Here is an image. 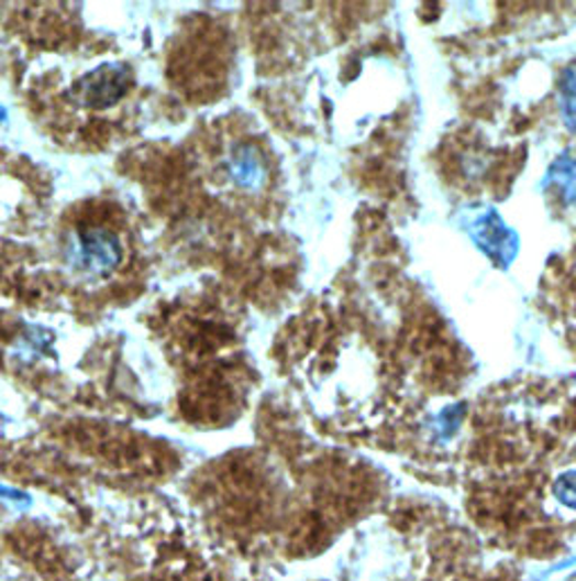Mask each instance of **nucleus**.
<instances>
[{
	"mask_svg": "<svg viewBox=\"0 0 576 581\" xmlns=\"http://www.w3.org/2000/svg\"><path fill=\"white\" fill-rule=\"evenodd\" d=\"M122 260L120 241L104 228L79 230L68 244V262L86 275H109Z\"/></svg>",
	"mask_w": 576,
	"mask_h": 581,
	"instance_id": "nucleus-1",
	"label": "nucleus"
},
{
	"mask_svg": "<svg viewBox=\"0 0 576 581\" xmlns=\"http://www.w3.org/2000/svg\"><path fill=\"white\" fill-rule=\"evenodd\" d=\"M131 84L133 70L126 64L107 62L79 77L73 86V95L88 109H109L122 100Z\"/></svg>",
	"mask_w": 576,
	"mask_h": 581,
	"instance_id": "nucleus-2",
	"label": "nucleus"
},
{
	"mask_svg": "<svg viewBox=\"0 0 576 581\" xmlns=\"http://www.w3.org/2000/svg\"><path fill=\"white\" fill-rule=\"evenodd\" d=\"M470 237L494 262L507 266L518 253V234L505 226L502 217L496 210H487L477 217L470 226Z\"/></svg>",
	"mask_w": 576,
	"mask_h": 581,
	"instance_id": "nucleus-3",
	"label": "nucleus"
},
{
	"mask_svg": "<svg viewBox=\"0 0 576 581\" xmlns=\"http://www.w3.org/2000/svg\"><path fill=\"white\" fill-rule=\"evenodd\" d=\"M545 185L556 189L567 206H576V154H561L550 167Z\"/></svg>",
	"mask_w": 576,
	"mask_h": 581,
	"instance_id": "nucleus-4",
	"label": "nucleus"
},
{
	"mask_svg": "<svg viewBox=\"0 0 576 581\" xmlns=\"http://www.w3.org/2000/svg\"><path fill=\"white\" fill-rule=\"evenodd\" d=\"M230 174L234 183L244 189H257L264 183V169L253 147H239L230 158Z\"/></svg>",
	"mask_w": 576,
	"mask_h": 581,
	"instance_id": "nucleus-5",
	"label": "nucleus"
},
{
	"mask_svg": "<svg viewBox=\"0 0 576 581\" xmlns=\"http://www.w3.org/2000/svg\"><path fill=\"white\" fill-rule=\"evenodd\" d=\"M558 95H561L563 120L572 131H576V64L563 73L558 84Z\"/></svg>",
	"mask_w": 576,
	"mask_h": 581,
	"instance_id": "nucleus-6",
	"label": "nucleus"
},
{
	"mask_svg": "<svg viewBox=\"0 0 576 581\" xmlns=\"http://www.w3.org/2000/svg\"><path fill=\"white\" fill-rule=\"evenodd\" d=\"M556 496L569 505V507H576V471L572 473H565L558 484H556Z\"/></svg>",
	"mask_w": 576,
	"mask_h": 581,
	"instance_id": "nucleus-7",
	"label": "nucleus"
},
{
	"mask_svg": "<svg viewBox=\"0 0 576 581\" xmlns=\"http://www.w3.org/2000/svg\"><path fill=\"white\" fill-rule=\"evenodd\" d=\"M5 118H8V111H5V109H3V107H0V122H3V120H5Z\"/></svg>",
	"mask_w": 576,
	"mask_h": 581,
	"instance_id": "nucleus-8",
	"label": "nucleus"
}]
</instances>
